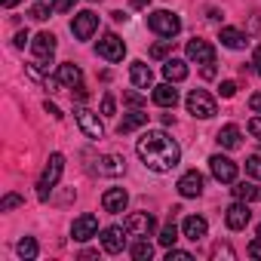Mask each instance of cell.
I'll use <instances>...</instances> for the list:
<instances>
[{
  "label": "cell",
  "mask_w": 261,
  "mask_h": 261,
  "mask_svg": "<svg viewBox=\"0 0 261 261\" xmlns=\"http://www.w3.org/2000/svg\"><path fill=\"white\" fill-rule=\"evenodd\" d=\"M172 49V40H163V43H154L151 46V59H166V53Z\"/></svg>",
  "instance_id": "cell-33"
},
{
  "label": "cell",
  "mask_w": 261,
  "mask_h": 261,
  "mask_svg": "<svg viewBox=\"0 0 261 261\" xmlns=\"http://www.w3.org/2000/svg\"><path fill=\"white\" fill-rule=\"evenodd\" d=\"M249 133H252V136H255V139H258V142H261V114H258V117H252V120H249Z\"/></svg>",
  "instance_id": "cell-40"
},
{
  "label": "cell",
  "mask_w": 261,
  "mask_h": 261,
  "mask_svg": "<svg viewBox=\"0 0 261 261\" xmlns=\"http://www.w3.org/2000/svg\"><path fill=\"white\" fill-rule=\"evenodd\" d=\"M157 240H160V246L172 249V246H175V240H178V227H175V224L169 221V224H166V227L160 230V237H157Z\"/></svg>",
  "instance_id": "cell-29"
},
{
  "label": "cell",
  "mask_w": 261,
  "mask_h": 261,
  "mask_svg": "<svg viewBox=\"0 0 261 261\" xmlns=\"http://www.w3.org/2000/svg\"><path fill=\"white\" fill-rule=\"evenodd\" d=\"M16 252H19V258H25V261H34V258H37V243H34L31 237H25V240H19Z\"/></svg>",
  "instance_id": "cell-28"
},
{
  "label": "cell",
  "mask_w": 261,
  "mask_h": 261,
  "mask_svg": "<svg viewBox=\"0 0 261 261\" xmlns=\"http://www.w3.org/2000/svg\"><path fill=\"white\" fill-rule=\"evenodd\" d=\"M148 28H151L154 34L172 40V37L181 31V19H178L175 13H169V10H154V13L148 16Z\"/></svg>",
  "instance_id": "cell-3"
},
{
  "label": "cell",
  "mask_w": 261,
  "mask_h": 261,
  "mask_svg": "<svg viewBox=\"0 0 261 261\" xmlns=\"http://www.w3.org/2000/svg\"><path fill=\"white\" fill-rule=\"evenodd\" d=\"M53 13H56V10L46 7V4H34V7H31V19H37V22H46Z\"/></svg>",
  "instance_id": "cell-30"
},
{
  "label": "cell",
  "mask_w": 261,
  "mask_h": 261,
  "mask_svg": "<svg viewBox=\"0 0 261 261\" xmlns=\"http://www.w3.org/2000/svg\"><path fill=\"white\" fill-rule=\"evenodd\" d=\"M221 255H224V258H237V255H233V249H230V246H227V243H224V246H221V243H218V246H215V249H212V258H221Z\"/></svg>",
  "instance_id": "cell-37"
},
{
  "label": "cell",
  "mask_w": 261,
  "mask_h": 261,
  "mask_svg": "<svg viewBox=\"0 0 261 261\" xmlns=\"http://www.w3.org/2000/svg\"><path fill=\"white\" fill-rule=\"evenodd\" d=\"M123 98H126L129 105H136V108H142V105H145V95H142V92H136V89H129Z\"/></svg>",
  "instance_id": "cell-38"
},
{
  "label": "cell",
  "mask_w": 261,
  "mask_h": 261,
  "mask_svg": "<svg viewBox=\"0 0 261 261\" xmlns=\"http://www.w3.org/2000/svg\"><path fill=\"white\" fill-rule=\"evenodd\" d=\"M163 77H166L169 83H181V80L188 77V65H185L181 59H166V62H163Z\"/></svg>",
  "instance_id": "cell-22"
},
{
  "label": "cell",
  "mask_w": 261,
  "mask_h": 261,
  "mask_svg": "<svg viewBox=\"0 0 261 261\" xmlns=\"http://www.w3.org/2000/svg\"><path fill=\"white\" fill-rule=\"evenodd\" d=\"M129 4H133V10H145V7L151 4V0H129Z\"/></svg>",
  "instance_id": "cell-48"
},
{
  "label": "cell",
  "mask_w": 261,
  "mask_h": 261,
  "mask_svg": "<svg viewBox=\"0 0 261 261\" xmlns=\"http://www.w3.org/2000/svg\"><path fill=\"white\" fill-rule=\"evenodd\" d=\"M258 194H261V191H258L252 181H237V185H233V197H237V200H243V203L258 200Z\"/></svg>",
  "instance_id": "cell-26"
},
{
  "label": "cell",
  "mask_w": 261,
  "mask_h": 261,
  "mask_svg": "<svg viewBox=\"0 0 261 261\" xmlns=\"http://www.w3.org/2000/svg\"><path fill=\"white\" fill-rule=\"evenodd\" d=\"M136 154L142 157V163L154 172H172L181 163V148L178 142L163 133V129H148V133L136 142Z\"/></svg>",
  "instance_id": "cell-1"
},
{
  "label": "cell",
  "mask_w": 261,
  "mask_h": 261,
  "mask_svg": "<svg viewBox=\"0 0 261 261\" xmlns=\"http://www.w3.org/2000/svg\"><path fill=\"white\" fill-rule=\"evenodd\" d=\"M145 123H148V114H142V111H133V114H126V117H123V123L117 126V133H120V136H126V133H133V129L145 126Z\"/></svg>",
  "instance_id": "cell-25"
},
{
  "label": "cell",
  "mask_w": 261,
  "mask_h": 261,
  "mask_svg": "<svg viewBox=\"0 0 261 261\" xmlns=\"http://www.w3.org/2000/svg\"><path fill=\"white\" fill-rule=\"evenodd\" d=\"M71 31H74V37H77V40H89V37L98 31V16H95L92 10L77 13V16H74V22H71Z\"/></svg>",
  "instance_id": "cell-7"
},
{
  "label": "cell",
  "mask_w": 261,
  "mask_h": 261,
  "mask_svg": "<svg viewBox=\"0 0 261 261\" xmlns=\"http://www.w3.org/2000/svg\"><path fill=\"white\" fill-rule=\"evenodd\" d=\"M203 185H206V178H203L197 169H191V172H185V175L178 178V194H181V197H200V194H203Z\"/></svg>",
  "instance_id": "cell-15"
},
{
  "label": "cell",
  "mask_w": 261,
  "mask_h": 261,
  "mask_svg": "<svg viewBox=\"0 0 261 261\" xmlns=\"http://www.w3.org/2000/svg\"><path fill=\"white\" fill-rule=\"evenodd\" d=\"M218 40H221L227 49H246V43H249V37H246L243 31H237V28H221Z\"/></svg>",
  "instance_id": "cell-24"
},
{
  "label": "cell",
  "mask_w": 261,
  "mask_h": 261,
  "mask_svg": "<svg viewBox=\"0 0 261 261\" xmlns=\"http://www.w3.org/2000/svg\"><path fill=\"white\" fill-rule=\"evenodd\" d=\"M16 4H19V0H4V7H7V10H13Z\"/></svg>",
  "instance_id": "cell-50"
},
{
  "label": "cell",
  "mask_w": 261,
  "mask_h": 261,
  "mask_svg": "<svg viewBox=\"0 0 261 261\" xmlns=\"http://www.w3.org/2000/svg\"><path fill=\"white\" fill-rule=\"evenodd\" d=\"M114 111H117L114 95H105V98H101V117H114Z\"/></svg>",
  "instance_id": "cell-35"
},
{
  "label": "cell",
  "mask_w": 261,
  "mask_h": 261,
  "mask_svg": "<svg viewBox=\"0 0 261 261\" xmlns=\"http://www.w3.org/2000/svg\"><path fill=\"white\" fill-rule=\"evenodd\" d=\"M246 172H249L252 178H261V154H255V157L246 160Z\"/></svg>",
  "instance_id": "cell-32"
},
{
  "label": "cell",
  "mask_w": 261,
  "mask_h": 261,
  "mask_svg": "<svg viewBox=\"0 0 261 261\" xmlns=\"http://www.w3.org/2000/svg\"><path fill=\"white\" fill-rule=\"evenodd\" d=\"M209 169H212V175H215L221 185H233V181H237V163H233L230 157H221V154L209 157Z\"/></svg>",
  "instance_id": "cell-9"
},
{
  "label": "cell",
  "mask_w": 261,
  "mask_h": 261,
  "mask_svg": "<svg viewBox=\"0 0 261 261\" xmlns=\"http://www.w3.org/2000/svg\"><path fill=\"white\" fill-rule=\"evenodd\" d=\"M258 237H261V224H258Z\"/></svg>",
  "instance_id": "cell-51"
},
{
  "label": "cell",
  "mask_w": 261,
  "mask_h": 261,
  "mask_svg": "<svg viewBox=\"0 0 261 261\" xmlns=\"http://www.w3.org/2000/svg\"><path fill=\"white\" fill-rule=\"evenodd\" d=\"M185 53H188V59L197 62V65H215V46H212L209 40H191V43L185 46Z\"/></svg>",
  "instance_id": "cell-12"
},
{
  "label": "cell",
  "mask_w": 261,
  "mask_h": 261,
  "mask_svg": "<svg viewBox=\"0 0 261 261\" xmlns=\"http://www.w3.org/2000/svg\"><path fill=\"white\" fill-rule=\"evenodd\" d=\"M203 77L212 80V77H215V65H203Z\"/></svg>",
  "instance_id": "cell-47"
},
{
  "label": "cell",
  "mask_w": 261,
  "mask_h": 261,
  "mask_svg": "<svg viewBox=\"0 0 261 261\" xmlns=\"http://www.w3.org/2000/svg\"><path fill=\"white\" fill-rule=\"evenodd\" d=\"M31 53L37 56L40 68H49V65H53V56H56V34L40 31V34L31 40Z\"/></svg>",
  "instance_id": "cell-5"
},
{
  "label": "cell",
  "mask_w": 261,
  "mask_h": 261,
  "mask_svg": "<svg viewBox=\"0 0 261 261\" xmlns=\"http://www.w3.org/2000/svg\"><path fill=\"white\" fill-rule=\"evenodd\" d=\"M74 4L77 0H53V10L56 13H68V10H74Z\"/></svg>",
  "instance_id": "cell-39"
},
{
  "label": "cell",
  "mask_w": 261,
  "mask_h": 261,
  "mask_svg": "<svg viewBox=\"0 0 261 261\" xmlns=\"http://www.w3.org/2000/svg\"><path fill=\"white\" fill-rule=\"evenodd\" d=\"M188 111H191L194 117H200V120H209V117L218 114V105H215V98H212L206 89H191V95H188Z\"/></svg>",
  "instance_id": "cell-4"
},
{
  "label": "cell",
  "mask_w": 261,
  "mask_h": 261,
  "mask_svg": "<svg viewBox=\"0 0 261 261\" xmlns=\"http://www.w3.org/2000/svg\"><path fill=\"white\" fill-rule=\"evenodd\" d=\"M98 4H101V0H98Z\"/></svg>",
  "instance_id": "cell-52"
},
{
  "label": "cell",
  "mask_w": 261,
  "mask_h": 261,
  "mask_svg": "<svg viewBox=\"0 0 261 261\" xmlns=\"http://www.w3.org/2000/svg\"><path fill=\"white\" fill-rule=\"evenodd\" d=\"M129 77H133V83H136L139 89H148V86L154 83V71H151L145 62H133V65H129Z\"/></svg>",
  "instance_id": "cell-21"
},
{
  "label": "cell",
  "mask_w": 261,
  "mask_h": 261,
  "mask_svg": "<svg viewBox=\"0 0 261 261\" xmlns=\"http://www.w3.org/2000/svg\"><path fill=\"white\" fill-rule=\"evenodd\" d=\"M95 53H98L105 62H123V56H126V43H123L117 34H105V37L95 43Z\"/></svg>",
  "instance_id": "cell-6"
},
{
  "label": "cell",
  "mask_w": 261,
  "mask_h": 261,
  "mask_svg": "<svg viewBox=\"0 0 261 261\" xmlns=\"http://www.w3.org/2000/svg\"><path fill=\"white\" fill-rule=\"evenodd\" d=\"M160 120H163L166 126H172V123H175V117H172V114H160Z\"/></svg>",
  "instance_id": "cell-49"
},
{
  "label": "cell",
  "mask_w": 261,
  "mask_h": 261,
  "mask_svg": "<svg viewBox=\"0 0 261 261\" xmlns=\"http://www.w3.org/2000/svg\"><path fill=\"white\" fill-rule=\"evenodd\" d=\"M249 108H252L255 114H261V92H255V95L249 98Z\"/></svg>",
  "instance_id": "cell-43"
},
{
  "label": "cell",
  "mask_w": 261,
  "mask_h": 261,
  "mask_svg": "<svg viewBox=\"0 0 261 261\" xmlns=\"http://www.w3.org/2000/svg\"><path fill=\"white\" fill-rule=\"evenodd\" d=\"M126 203H129V194L123 191V188H111V191H105V197H101V206H105V212H123L126 209Z\"/></svg>",
  "instance_id": "cell-18"
},
{
  "label": "cell",
  "mask_w": 261,
  "mask_h": 261,
  "mask_svg": "<svg viewBox=\"0 0 261 261\" xmlns=\"http://www.w3.org/2000/svg\"><path fill=\"white\" fill-rule=\"evenodd\" d=\"M181 233H185L191 243H200V240L209 233V224H206L203 215H188V218L181 221Z\"/></svg>",
  "instance_id": "cell-16"
},
{
  "label": "cell",
  "mask_w": 261,
  "mask_h": 261,
  "mask_svg": "<svg viewBox=\"0 0 261 261\" xmlns=\"http://www.w3.org/2000/svg\"><path fill=\"white\" fill-rule=\"evenodd\" d=\"M126 230H129V237H148L154 227H157V221H154V215L151 212H133L126 218V224H123Z\"/></svg>",
  "instance_id": "cell-11"
},
{
  "label": "cell",
  "mask_w": 261,
  "mask_h": 261,
  "mask_svg": "<svg viewBox=\"0 0 261 261\" xmlns=\"http://www.w3.org/2000/svg\"><path fill=\"white\" fill-rule=\"evenodd\" d=\"M43 108H46V114H53V117H56V120H62V111H59V108H56V105H53V101H46V105H43Z\"/></svg>",
  "instance_id": "cell-44"
},
{
  "label": "cell",
  "mask_w": 261,
  "mask_h": 261,
  "mask_svg": "<svg viewBox=\"0 0 261 261\" xmlns=\"http://www.w3.org/2000/svg\"><path fill=\"white\" fill-rule=\"evenodd\" d=\"M126 237H129V230L120 227V224L105 227V230H101V246H105V252H108V255H120V252L126 249Z\"/></svg>",
  "instance_id": "cell-8"
},
{
  "label": "cell",
  "mask_w": 261,
  "mask_h": 261,
  "mask_svg": "<svg viewBox=\"0 0 261 261\" xmlns=\"http://www.w3.org/2000/svg\"><path fill=\"white\" fill-rule=\"evenodd\" d=\"M25 200L19 197V194H7L4 200H0V212H10V209H16V206H22Z\"/></svg>",
  "instance_id": "cell-31"
},
{
  "label": "cell",
  "mask_w": 261,
  "mask_h": 261,
  "mask_svg": "<svg viewBox=\"0 0 261 261\" xmlns=\"http://www.w3.org/2000/svg\"><path fill=\"white\" fill-rule=\"evenodd\" d=\"M237 89H240V86H237V83H233V80H224V83H221V86H218V92H221V95H224V98H233V95H237Z\"/></svg>",
  "instance_id": "cell-36"
},
{
  "label": "cell",
  "mask_w": 261,
  "mask_h": 261,
  "mask_svg": "<svg viewBox=\"0 0 261 261\" xmlns=\"http://www.w3.org/2000/svg\"><path fill=\"white\" fill-rule=\"evenodd\" d=\"M95 233H98V218H95V215H80V218H74L71 237H74L77 243H86V240H92Z\"/></svg>",
  "instance_id": "cell-13"
},
{
  "label": "cell",
  "mask_w": 261,
  "mask_h": 261,
  "mask_svg": "<svg viewBox=\"0 0 261 261\" xmlns=\"http://www.w3.org/2000/svg\"><path fill=\"white\" fill-rule=\"evenodd\" d=\"M252 68H255V74L261 77V46H258V49L252 53Z\"/></svg>",
  "instance_id": "cell-42"
},
{
  "label": "cell",
  "mask_w": 261,
  "mask_h": 261,
  "mask_svg": "<svg viewBox=\"0 0 261 261\" xmlns=\"http://www.w3.org/2000/svg\"><path fill=\"white\" fill-rule=\"evenodd\" d=\"M215 142L224 148V151H237L240 145H243V133H240V126H221L218 129V136H215Z\"/></svg>",
  "instance_id": "cell-17"
},
{
  "label": "cell",
  "mask_w": 261,
  "mask_h": 261,
  "mask_svg": "<svg viewBox=\"0 0 261 261\" xmlns=\"http://www.w3.org/2000/svg\"><path fill=\"white\" fill-rule=\"evenodd\" d=\"M151 98H154V105H160V108H175V101H178V89H172V83L166 80V83L154 86Z\"/></svg>",
  "instance_id": "cell-19"
},
{
  "label": "cell",
  "mask_w": 261,
  "mask_h": 261,
  "mask_svg": "<svg viewBox=\"0 0 261 261\" xmlns=\"http://www.w3.org/2000/svg\"><path fill=\"white\" fill-rule=\"evenodd\" d=\"M74 117H77V126L86 133V139H105V126H101V120H98L92 111L77 108V111H74Z\"/></svg>",
  "instance_id": "cell-10"
},
{
  "label": "cell",
  "mask_w": 261,
  "mask_h": 261,
  "mask_svg": "<svg viewBox=\"0 0 261 261\" xmlns=\"http://www.w3.org/2000/svg\"><path fill=\"white\" fill-rule=\"evenodd\" d=\"M62 172H65V157H62V154H53L49 163H46L43 172H40V181H37V197H40V200H49V194H53V188L59 185Z\"/></svg>",
  "instance_id": "cell-2"
},
{
  "label": "cell",
  "mask_w": 261,
  "mask_h": 261,
  "mask_svg": "<svg viewBox=\"0 0 261 261\" xmlns=\"http://www.w3.org/2000/svg\"><path fill=\"white\" fill-rule=\"evenodd\" d=\"M74 95H77V101H86V86H83V83L74 86Z\"/></svg>",
  "instance_id": "cell-45"
},
{
  "label": "cell",
  "mask_w": 261,
  "mask_h": 261,
  "mask_svg": "<svg viewBox=\"0 0 261 261\" xmlns=\"http://www.w3.org/2000/svg\"><path fill=\"white\" fill-rule=\"evenodd\" d=\"M123 169H126V160L117 154H105L98 160V175H123Z\"/></svg>",
  "instance_id": "cell-23"
},
{
  "label": "cell",
  "mask_w": 261,
  "mask_h": 261,
  "mask_svg": "<svg viewBox=\"0 0 261 261\" xmlns=\"http://www.w3.org/2000/svg\"><path fill=\"white\" fill-rule=\"evenodd\" d=\"M249 218H252V212H249V203H243V200H237V203L227 206V212H224V221H227L230 230H243V227L249 224Z\"/></svg>",
  "instance_id": "cell-14"
},
{
  "label": "cell",
  "mask_w": 261,
  "mask_h": 261,
  "mask_svg": "<svg viewBox=\"0 0 261 261\" xmlns=\"http://www.w3.org/2000/svg\"><path fill=\"white\" fill-rule=\"evenodd\" d=\"M191 258H194L191 252H185V249H175V246L166 252V261H191Z\"/></svg>",
  "instance_id": "cell-34"
},
{
  "label": "cell",
  "mask_w": 261,
  "mask_h": 261,
  "mask_svg": "<svg viewBox=\"0 0 261 261\" xmlns=\"http://www.w3.org/2000/svg\"><path fill=\"white\" fill-rule=\"evenodd\" d=\"M129 252H133V258H136V261H151V255H154V246H151L145 237H139V240L133 243V249H129Z\"/></svg>",
  "instance_id": "cell-27"
},
{
  "label": "cell",
  "mask_w": 261,
  "mask_h": 261,
  "mask_svg": "<svg viewBox=\"0 0 261 261\" xmlns=\"http://www.w3.org/2000/svg\"><path fill=\"white\" fill-rule=\"evenodd\" d=\"M249 255H252V258H261V237H255V240L249 243Z\"/></svg>",
  "instance_id": "cell-41"
},
{
  "label": "cell",
  "mask_w": 261,
  "mask_h": 261,
  "mask_svg": "<svg viewBox=\"0 0 261 261\" xmlns=\"http://www.w3.org/2000/svg\"><path fill=\"white\" fill-rule=\"evenodd\" d=\"M59 80H62V86H80L83 83V71H80V65H74V62H65V65H59V74H56Z\"/></svg>",
  "instance_id": "cell-20"
},
{
  "label": "cell",
  "mask_w": 261,
  "mask_h": 261,
  "mask_svg": "<svg viewBox=\"0 0 261 261\" xmlns=\"http://www.w3.org/2000/svg\"><path fill=\"white\" fill-rule=\"evenodd\" d=\"M25 40H28V31H19V34H16V46L22 49V46H25Z\"/></svg>",
  "instance_id": "cell-46"
}]
</instances>
